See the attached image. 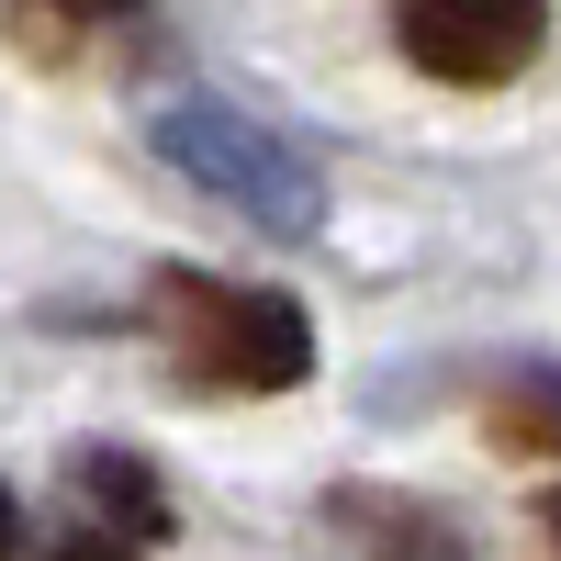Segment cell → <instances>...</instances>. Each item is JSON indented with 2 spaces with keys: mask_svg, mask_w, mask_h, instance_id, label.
Returning <instances> with one entry per match:
<instances>
[{
  "mask_svg": "<svg viewBox=\"0 0 561 561\" xmlns=\"http://www.w3.org/2000/svg\"><path fill=\"white\" fill-rule=\"evenodd\" d=\"M147 337L192 393H304L314 382V314L270 280L225 270H147Z\"/></svg>",
  "mask_w": 561,
  "mask_h": 561,
  "instance_id": "cell-1",
  "label": "cell"
},
{
  "mask_svg": "<svg viewBox=\"0 0 561 561\" xmlns=\"http://www.w3.org/2000/svg\"><path fill=\"white\" fill-rule=\"evenodd\" d=\"M147 147L192 180V192H214L225 214H248L259 237H314L325 225V180L304 147H280V135L237 102H214V90H180V102L147 113Z\"/></svg>",
  "mask_w": 561,
  "mask_h": 561,
  "instance_id": "cell-2",
  "label": "cell"
},
{
  "mask_svg": "<svg viewBox=\"0 0 561 561\" xmlns=\"http://www.w3.org/2000/svg\"><path fill=\"white\" fill-rule=\"evenodd\" d=\"M393 45L438 90H505L539 68L550 0H393Z\"/></svg>",
  "mask_w": 561,
  "mask_h": 561,
  "instance_id": "cell-3",
  "label": "cell"
},
{
  "mask_svg": "<svg viewBox=\"0 0 561 561\" xmlns=\"http://www.w3.org/2000/svg\"><path fill=\"white\" fill-rule=\"evenodd\" d=\"M0 34L34 68H124L158 45V0H0Z\"/></svg>",
  "mask_w": 561,
  "mask_h": 561,
  "instance_id": "cell-4",
  "label": "cell"
},
{
  "mask_svg": "<svg viewBox=\"0 0 561 561\" xmlns=\"http://www.w3.org/2000/svg\"><path fill=\"white\" fill-rule=\"evenodd\" d=\"M68 517H79V528H113V539H135V550H169V539H180V505H169V483H158V460L124 449V438L68 449Z\"/></svg>",
  "mask_w": 561,
  "mask_h": 561,
  "instance_id": "cell-5",
  "label": "cell"
},
{
  "mask_svg": "<svg viewBox=\"0 0 561 561\" xmlns=\"http://www.w3.org/2000/svg\"><path fill=\"white\" fill-rule=\"evenodd\" d=\"M325 528L359 539V561H472L449 505H415V494H382V483H337L325 494Z\"/></svg>",
  "mask_w": 561,
  "mask_h": 561,
  "instance_id": "cell-6",
  "label": "cell"
},
{
  "mask_svg": "<svg viewBox=\"0 0 561 561\" xmlns=\"http://www.w3.org/2000/svg\"><path fill=\"white\" fill-rule=\"evenodd\" d=\"M483 438L505 460H539V472H561V370L528 359V370H494L483 382Z\"/></svg>",
  "mask_w": 561,
  "mask_h": 561,
  "instance_id": "cell-7",
  "label": "cell"
},
{
  "mask_svg": "<svg viewBox=\"0 0 561 561\" xmlns=\"http://www.w3.org/2000/svg\"><path fill=\"white\" fill-rule=\"evenodd\" d=\"M45 561H158V550H135V539H113V528H79V517H68Z\"/></svg>",
  "mask_w": 561,
  "mask_h": 561,
  "instance_id": "cell-8",
  "label": "cell"
},
{
  "mask_svg": "<svg viewBox=\"0 0 561 561\" xmlns=\"http://www.w3.org/2000/svg\"><path fill=\"white\" fill-rule=\"evenodd\" d=\"M0 561H23V505H12V483H0Z\"/></svg>",
  "mask_w": 561,
  "mask_h": 561,
  "instance_id": "cell-9",
  "label": "cell"
},
{
  "mask_svg": "<svg viewBox=\"0 0 561 561\" xmlns=\"http://www.w3.org/2000/svg\"><path fill=\"white\" fill-rule=\"evenodd\" d=\"M539 539H550V561H561V483H539Z\"/></svg>",
  "mask_w": 561,
  "mask_h": 561,
  "instance_id": "cell-10",
  "label": "cell"
}]
</instances>
